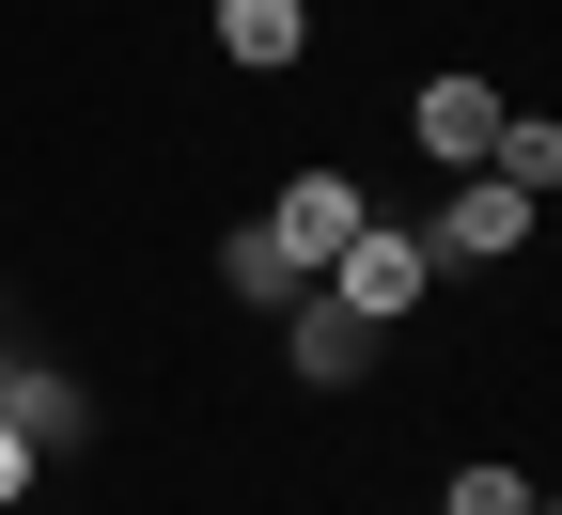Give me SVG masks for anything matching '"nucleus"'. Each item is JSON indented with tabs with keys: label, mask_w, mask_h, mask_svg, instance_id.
I'll return each instance as SVG.
<instances>
[{
	"label": "nucleus",
	"mask_w": 562,
	"mask_h": 515,
	"mask_svg": "<svg viewBox=\"0 0 562 515\" xmlns=\"http://www.w3.org/2000/svg\"><path fill=\"white\" fill-rule=\"evenodd\" d=\"M313 281H328V298L360 313V328H406L422 298H438V250H422V219H360V235H344Z\"/></svg>",
	"instance_id": "obj_1"
},
{
	"label": "nucleus",
	"mask_w": 562,
	"mask_h": 515,
	"mask_svg": "<svg viewBox=\"0 0 562 515\" xmlns=\"http://www.w3.org/2000/svg\"><path fill=\"white\" fill-rule=\"evenodd\" d=\"M422 250H438V281L453 266H501V250H531V188H501V172H469L438 219H422Z\"/></svg>",
	"instance_id": "obj_2"
},
{
	"label": "nucleus",
	"mask_w": 562,
	"mask_h": 515,
	"mask_svg": "<svg viewBox=\"0 0 562 515\" xmlns=\"http://www.w3.org/2000/svg\"><path fill=\"white\" fill-rule=\"evenodd\" d=\"M406 141H422L438 172H484V141H501V79H469V63L422 79V94H406Z\"/></svg>",
	"instance_id": "obj_3"
},
{
	"label": "nucleus",
	"mask_w": 562,
	"mask_h": 515,
	"mask_svg": "<svg viewBox=\"0 0 562 515\" xmlns=\"http://www.w3.org/2000/svg\"><path fill=\"white\" fill-rule=\"evenodd\" d=\"M360 219H375V203H360V172H281V203H266V235L297 250V281H313V266H328L344 235H360Z\"/></svg>",
	"instance_id": "obj_4"
},
{
	"label": "nucleus",
	"mask_w": 562,
	"mask_h": 515,
	"mask_svg": "<svg viewBox=\"0 0 562 515\" xmlns=\"http://www.w3.org/2000/svg\"><path fill=\"white\" fill-rule=\"evenodd\" d=\"M281 359H297L313 391H360V359H375V328L328 298V281H297V298H281Z\"/></svg>",
	"instance_id": "obj_5"
},
{
	"label": "nucleus",
	"mask_w": 562,
	"mask_h": 515,
	"mask_svg": "<svg viewBox=\"0 0 562 515\" xmlns=\"http://www.w3.org/2000/svg\"><path fill=\"white\" fill-rule=\"evenodd\" d=\"M297 47H313V0H220V63L235 79H281Z\"/></svg>",
	"instance_id": "obj_6"
},
{
	"label": "nucleus",
	"mask_w": 562,
	"mask_h": 515,
	"mask_svg": "<svg viewBox=\"0 0 562 515\" xmlns=\"http://www.w3.org/2000/svg\"><path fill=\"white\" fill-rule=\"evenodd\" d=\"M0 422L32 437V454H79V437H94V391H79V376H47V359H16V391H0Z\"/></svg>",
	"instance_id": "obj_7"
},
{
	"label": "nucleus",
	"mask_w": 562,
	"mask_h": 515,
	"mask_svg": "<svg viewBox=\"0 0 562 515\" xmlns=\"http://www.w3.org/2000/svg\"><path fill=\"white\" fill-rule=\"evenodd\" d=\"M220 298H250V313H281V298H297V250H281L266 219H235V235H220Z\"/></svg>",
	"instance_id": "obj_8"
},
{
	"label": "nucleus",
	"mask_w": 562,
	"mask_h": 515,
	"mask_svg": "<svg viewBox=\"0 0 562 515\" xmlns=\"http://www.w3.org/2000/svg\"><path fill=\"white\" fill-rule=\"evenodd\" d=\"M484 172L547 203V188H562V125H547V110H501V141H484Z\"/></svg>",
	"instance_id": "obj_9"
},
{
	"label": "nucleus",
	"mask_w": 562,
	"mask_h": 515,
	"mask_svg": "<svg viewBox=\"0 0 562 515\" xmlns=\"http://www.w3.org/2000/svg\"><path fill=\"white\" fill-rule=\"evenodd\" d=\"M438 515H531V469H501V454H469V469L438 484Z\"/></svg>",
	"instance_id": "obj_10"
},
{
	"label": "nucleus",
	"mask_w": 562,
	"mask_h": 515,
	"mask_svg": "<svg viewBox=\"0 0 562 515\" xmlns=\"http://www.w3.org/2000/svg\"><path fill=\"white\" fill-rule=\"evenodd\" d=\"M0 500H32V437L16 422H0Z\"/></svg>",
	"instance_id": "obj_11"
}]
</instances>
